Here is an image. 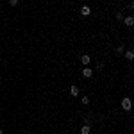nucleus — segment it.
<instances>
[{
  "label": "nucleus",
  "mask_w": 134,
  "mask_h": 134,
  "mask_svg": "<svg viewBox=\"0 0 134 134\" xmlns=\"http://www.w3.org/2000/svg\"><path fill=\"white\" fill-rule=\"evenodd\" d=\"M122 107H124V111H131L132 102H131V98H129V97H124V100H122Z\"/></svg>",
  "instance_id": "nucleus-1"
},
{
  "label": "nucleus",
  "mask_w": 134,
  "mask_h": 134,
  "mask_svg": "<svg viewBox=\"0 0 134 134\" xmlns=\"http://www.w3.org/2000/svg\"><path fill=\"white\" fill-rule=\"evenodd\" d=\"M90 61H91V57H90L88 54H84V55H81V63H82L84 66H88V64H90Z\"/></svg>",
  "instance_id": "nucleus-2"
},
{
  "label": "nucleus",
  "mask_w": 134,
  "mask_h": 134,
  "mask_svg": "<svg viewBox=\"0 0 134 134\" xmlns=\"http://www.w3.org/2000/svg\"><path fill=\"white\" fill-rule=\"evenodd\" d=\"M81 14H82V16H90V14H91V9H90L88 5H82V7H81Z\"/></svg>",
  "instance_id": "nucleus-3"
},
{
  "label": "nucleus",
  "mask_w": 134,
  "mask_h": 134,
  "mask_svg": "<svg viewBox=\"0 0 134 134\" xmlns=\"http://www.w3.org/2000/svg\"><path fill=\"white\" fill-rule=\"evenodd\" d=\"M90 132H91V127L88 124H84L82 127H81V134H90Z\"/></svg>",
  "instance_id": "nucleus-4"
},
{
  "label": "nucleus",
  "mask_w": 134,
  "mask_h": 134,
  "mask_svg": "<svg viewBox=\"0 0 134 134\" xmlns=\"http://www.w3.org/2000/svg\"><path fill=\"white\" fill-rule=\"evenodd\" d=\"M124 23L127 25V27H132L134 25V18L132 16H127V18H124Z\"/></svg>",
  "instance_id": "nucleus-5"
},
{
  "label": "nucleus",
  "mask_w": 134,
  "mask_h": 134,
  "mask_svg": "<svg viewBox=\"0 0 134 134\" xmlns=\"http://www.w3.org/2000/svg\"><path fill=\"white\" fill-rule=\"evenodd\" d=\"M82 75L86 77V79H90V77L93 75V70H91V68H84V70H82Z\"/></svg>",
  "instance_id": "nucleus-6"
},
{
  "label": "nucleus",
  "mask_w": 134,
  "mask_h": 134,
  "mask_svg": "<svg viewBox=\"0 0 134 134\" xmlns=\"http://www.w3.org/2000/svg\"><path fill=\"white\" fill-rule=\"evenodd\" d=\"M70 93H72L73 97H79V88H77V86H72V88H70Z\"/></svg>",
  "instance_id": "nucleus-7"
},
{
  "label": "nucleus",
  "mask_w": 134,
  "mask_h": 134,
  "mask_svg": "<svg viewBox=\"0 0 134 134\" xmlns=\"http://www.w3.org/2000/svg\"><path fill=\"white\" fill-rule=\"evenodd\" d=\"M125 57H127L129 61H132V59H134V52L132 50H127V52H125Z\"/></svg>",
  "instance_id": "nucleus-8"
},
{
  "label": "nucleus",
  "mask_w": 134,
  "mask_h": 134,
  "mask_svg": "<svg viewBox=\"0 0 134 134\" xmlns=\"http://www.w3.org/2000/svg\"><path fill=\"white\" fill-rule=\"evenodd\" d=\"M81 102H82L84 105H88V104H90V97H82V98H81Z\"/></svg>",
  "instance_id": "nucleus-9"
},
{
  "label": "nucleus",
  "mask_w": 134,
  "mask_h": 134,
  "mask_svg": "<svg viewBox=\"0 0 134 134\" xmlns=\"http://www.w3.org/2000/svg\"><path fill=\"white\" fill-rule=\"evenodd\" d=\"M16 4H18V0H9V5H11V7H14Z\"/></svg>",
  "instance_id": "nucleus-10"
},
{
  "label": "nucleus",
  "mask_w": 134,
  "mask_h": 134,
  "mask_svg": "<svg viewBox=\"0 0 134 134\" xmlns=\"http://www.w3.org/2000/svg\"><path fill=\"white\" fill-rule=\"evenodd\" d=\"M116 20H124V14L122 13H116Z\"/></svg>",
  "instance_id": "nucleus-11"
},
{
  "label": "nucleus",
  "mask_w": 134,
  "mask_h": 134,
  "mask_svg": "<svg viewBox=\"0 0 134 134\" xmlns=\"http://www.w3.org/2000/svg\"><path fill=\"white\" fill-rule=\"evenodd\" d=\"M0 134H4V131H2V129H0Z\"/></svg>",
  "instance_id": "nucleus-12"
},
{
  "label": "nucleus",
  "mask_w": 134,
  "mask_h": 134,
  "mask_svg": "<svg viewBox=\"0 0 134 134\" xmlns=\"http://www.w3.org/2000/svg\"><path fill=\"white\" fill-rule=\"evenodd\" d=\"M29 134H32V132H29Z\"/></svg>",
  "instance_id": "nucleus-13"
},
{
  "label": "nucleus",
  "mask_w": 134,
  "mask_h": 134,
  "mask_svg": "<svg viewBox=\"0 0 134 134\" xmlns=\"http://www.w3.org/2000/svg\"><path fill=\"white\" fill-rule=\"evenodd\" d=\"M0 59H2V57H0Z\"/></svg>",
  "instance_id": "nucleus-14"
}]
</instances>
